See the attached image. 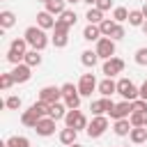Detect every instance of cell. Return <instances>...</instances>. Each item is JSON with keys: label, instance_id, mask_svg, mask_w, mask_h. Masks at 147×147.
<instances>
[{"label": "cell", "instance_id": "obj_15", "mask_svg": "<svg viewBox=\"0 0 147 147\" xmlns=\"http://www.w3.org/2000/svg\"><path fill=\"white\" fill-rule=\"evenodd\" d=\"M39 119H41V115H39V113H37L32 106H30V108H28V110L21 115V124H23V126H30V129H34Z\"/></svg>", "mask_w": 147, "mask_h": 147}, {"label": "cell", "instance_id": "obj_6", "mask_svg": "<svg viewBox=\"0 0 147 147\" xmlns=\"http://www.w3.org/2000/svg\"><path fill=\"white\" fill-rule=\"evenodd\" d=\"M67 44H69V28L62 21H55V28H53V46L55 48H64Z\"/></svg>", "mask_w": 147, "mask_h": 147}, {"label": "cell", "instance_id": "obj_4", "mask_svg": "<svg viewBox=\"0 0 147 147\" xmlns=\"http://www.w3.org/2000/svg\"><path fill=\"white\" fill-rule=\"evenodd\" d=\"M106 129H108V117H106V115H94L85 131H87L90 138H101V136L106 133Z\"/></svg>", "mask_w": 147, "mask_h": 147}, {"label": "cell", "instance_id": "obj_20", "mask_svg": "<svg viewBox=\"0 0 147 147\" xmlns=\"http://www.w3.org/2000/svg\"><path fill=\"white\" fill-rule=\"evenodd\" d=\"M76 138H78V131H76V129H71V126H67V129H62V131H60V142H62V145H67V147H69V145H74V142H76Z\"/></svg>", "mask_w": 147, "mask_h": 147}, {"label": "cell", "instance_id": "obj_43", "mask_svg": "<svg viewBox=\"0 0 147 147\" xmlns=\"http://www.w3.org/2000/svg\"><path fill=\"white\" fill-rule=\"evenodd\" d=\"M140 28H142V32H145V34H147V18H145V23H142V25H140Z\"/></svg>", "mask_w": 147, "mask_h": 147}, {"label": "cell", "instance_id": "obj_12", "mask_svg": "<svg viewBox=\"0 0 147 147\" xmlns=\"http://www.w3.org/2000/svg\"><path fill=\"white\" fill-rule=\"evenodd\" d=\"M11 76H14V80H16V83H28V80H30V76H32V67H30V64H25V62L14 64Z\"/></svg>", "mask_w": 147, "mask_h": 147}, {"label": "cell", "instance_id": "obj_22", "mask_svg": "<svg viewBox=\"0 0 147 147\" xmlns=\"http://www.w3.org/2000/svg\"><path fill=\"white\" fill-rule=\"evenodd\" d=\"M14 23H16V16H14V11H9V9H2V11H0V30H9Z\"/></svg>", "mask_w": 147, "mask_h": 147}, {"label": "cell", "instance_id": "obj_17", "mask_svg": "<svg viewBox=\"0 0 147 147\" xmlns=\"http://www.w3.org/2000/svg\"><path fill=\"white\" fill-rule=\"evenodd\" d=\"M131 129H133V124L129 122V117H124V119H115V124H113V131H115V136H119V138L129 136Z\"/></svg>", "mask_w": 147, "mask_h": 147}, {"label": "cell", "instance_id": "obj_40", "mask_svg": "<svg viewBox=\"0 0 147 147\" xmlns=\"http://www.w3.org/2000/svg\"><path fill=\"white\" fill-rule=\"evenodd\" d=\"M124 34H126V32H124V28H122V25L117 23V25H115V30H113V34H110V39L119 41V39H124Z\"/></svg>", "mask_w": 147, "mask_h": 147}, {"label": "cell", "instance_id": "obj_47", "mask_svg": "<svg viewBox=\"0 0 147 147\" xmlns=\"http://www.w3.org/2000/svg\"><path fill=\"white\" fill-rule=\"evenodd\" d=\"M0 147H7V142H2V145H0Z\"/></svg>", "mask_w": 147, "mask_h": 147}, {"label": "cell", "instance_id": "obj_30", "mask_svg": "<svg viewBox=\"0 0 147 147\" xmlns=\"http://www.w3.org/2000/svg\"><path fill=\"white\" fill-rule=\"evenodd\" d=\"M115 25H117V21H113V18H103V21L99 23V30H101L103 37H110L113 30H115Z\"/></svg>", "mask_w": 147, "mask_h": 147}, {"label": "cell", "instance_id": "obj_1", "mask_svg": "<svg viewBox=\"0 0 147 147\" xmlns=\"http://www.w3.org/2000/svg\"><path fill=\"white\" fill-rule=\"evenodd\" d=\"M23 37H25V41L30 44V48H34V51H44V48L48 46L46 30L39 28V25H30V28L23 32Z\"/></svg>", "mask_w": 147, "mask_h": 147}, {"label": "cell", "instance_id": "obj_46", "mask_svg": "<svg viewBox=\"0 0 147 147\" xmlns=\"http://www.w3.org/2000/svg\"><path fill=\"white\" fill-rule=\"evenodd\" d=\"M69 147H83V145H78V142H74V145H69Z\"/></svg>", "mask_w": 147, "mask_h": 147}, {"label": "cell", "instance_id": "obj_28", "mask_svg": "<svg viewBox=\"0 0 147 147\" xmlns=\"http://www.w3.org/2000/svg\"><path fill=\"white\" fill-rule=\"evenodd\" d=\"M142 23H145V14H142V9H131V11H129V25L140 28Z\"/></svg>", "mask_w": 147, "mask_h": 147}, {"label": "cell", "instance_id": "obj_16", "mask_svg": "<svg viewBox=\"0 0 147 147\" xmlns=\"http://www.w3.org/2000/svg\"><path fill=\"white\" fill-rule=\"evenodd\" d=\"M55 21H57V18H53V14L46 11V9L37 14V25L44 28V30H53V28H55Z\"/></svg>", "mask_w": 147, "mask_h": 147}, {"label": "cell", "instance_id": "obj_41", "mask_svg": "<svg viewBox=\"0 0 147 147\" xmlns=\"http://www.w3.org/2000/svg\"><path fill=\"white\" fill-rule=\"evenodd\" d=\"M94 7H99L101 11H108L110 7H113V0H96V5Z\"/></svg>", "mask_w": 147, "mask_h": 147}, {"label": "cell", "instance_id": "obj_49", "mask_svg": "<svg viewBox=\"0 0 147 147\" xmlns=\"http://www.w3.org/2000/svg\"><path fill=\"white\" fill-rule=\"evenodd\" d=\"M142 2H147V0H142Z\"/></svg>", "mask_w": 147, "mask_h": 147}, {"label": "cell", "instance_id": "obj_38", "mask_svg": "<svg viewBox=\"0 0 147 147\" xmlns=\"http://www.w3.org/2000/svg\"><path fill=\"white\" fill-rule=\"evenodd\" d=\"M60 90H62V99H64V96H71V94L78 92V87H74V83H64Z\"/></svg>", "mask_w": 147, "mask_h": 147}, {"label": "cell", "instance_id": "obj_45", "mask_svg": "<svg viewBox=\"0 0 147 147\" xmlns=\"http://www.w3.org/2000/svg\"><path fill=\"white\" fill-rule=\"evenodd\" d=\"M83 2H87V5H96V0H83Z\"/></svg>", "mask_w": 147, "mask_h": 147}, {"label": "cell", "instance_id": "obj_19", "mask_svg": "<svg viewBox=\"0 0 147 147\" xmlns=\"http://www.w3.org/2000/svg\"><path fill=\"white\" fill-rule=\"evenodd\" d=\"M103 34H101V30H99V25H94V23H87L85 25V30H83V39L85 41H99Z\"/></svg>", "mask_w": 147, "mask_h": 147}, {"label": "cell", "instance_id": "obj_31", "mask_svg": "<svg viewBox=\"0 0 147 147\" xmlns=\"http://www.w3.org/2000/svg\"><path fill=\"white\" fill-rule=\"evenodd\" d=\"M7 147H30V140L25 136H11L7 138Z\"/></svg>", "mask_w": 147, "mask_h": 147}, {"label": "cell", "instance_id": "obj_2", "mask_svg": "<svg viewBox=\"0 0 147 147\" xmlns=\"http://www.w3.org/2000/svg\"><path fill=\"white\" fill-rule=\"evenodd\" d=\"M28 41H25V37L23 39H14L11 44H9V51H7V60L11 62V64H21L23 60H25V53H28Z\"/></svg>", "mask_w": 147, "mask_h": 147}, {"label": "cell", "instance_id": "obj_14", "mask_svg": "<svg viewBox=\"0 0 147 147\" xmlns=\"http://www.w3.org/2000/svg\"><path fill=\"white\" fill-rule=\"evenodd\" d=\"M113 108H115V103H113L108 96H103V99H96V101H92V106H90L92 115H106V113H110Z\"/></svg>", "mask_w": 147, "mask_h": 147}, {"label": "cell", "instance_id": "obj_9", "mask_svg": "<svg viewBox=\"0 0 147 147\" xmlns=\"http://www.w3.org/2000/svg\"><path fill=\"white\" fill-rule=\"evenodd\" d=\"M101 71H103L108 78H113V76H117V74H122V71H124V60H122V57H110V60H103Z\"/></svg>", "mask_w": 147, "mask_h": 147}, {"label": "cell", "instance_id": "obj_35", "mask_svg": "<svg viewBox=\"0 0 147 147\" xmlns=\"http://www.w3.org/2000/svg\"><path fill=\"white\" fill-rule=\"evenodd\" d=\"M14 83H16V80H14L11 71H9V74H0V87H2V90H9Z\"/></svg>", "mask_w": 147, "mask_h": 147}, {"label": "cell", "instance_id": "obj_21", "mask_svg": "<svg viewBox=\"0 0 147 147\" xmlns=\"http://www.w3.org/2000/svg\"><path fill=\"white\" fill-rule=\"evenodd\" d=\"M46 5V11H51L53 16H60L64 9H67V0H48V2H44Z\"/></svg>", "mask_w": 147, "mask_h": 147}, {"label": "cell", "instance_id": "obj_5", "mask_svg": "<svg viewBox=\"0 0 147 147\" xmlns=\"http://www.w3.org/2000/svg\"><path fill=\"white\" fill-rule=\"evenodd\" d=\"M64 124L67 126H71V129H76V131H80V129H87V117L78 110V108H74V110H67V115H64Z\"/></svg>", "mask_w": 147, "mask_h": 147}, {"label": "cell", "instance_id": "obj_48", "mask_svg": "<svg viewBox=\"0 0 147 147\" xmlns=\"http://www.w3.org/2000/svg\"><path fill=\"white\" fill-rule=\"evenodd\" d=\"M39 2H48V0H39Z\"/></svg>", "mask_w": 147, "mask_h": 147}, {"label": "cell", "instance_id": "obj_37", "mask_svg": "<svg viewBox=\"0 0 147 147\" xmlns=\"http://www.w3.org/2000/svg\"><path fill=\"white\" fill-rule=\"evenodd\" d=\"M133 60H136V64H140V67H147V48H138Z\"/></svg>", "mask_w": 147, "mask_h": 147}, {"label": "cell", "instance_id": "obj_29", "mask_svg": "<svg viewBox=\"0 0 147 147\" xmlns=\"http://www.w3.org/2000/svg\"><path fill=\"white\" fill-rule=\"evenodd\" d=\"M23 62H25V64H30V67H39V64H41V51H34V48H32V51H28Z\"/></svg>", "mask_w": 147, "mask_h": 147}, {"label": "cell", "instance_id": "obj_10", "mask_svg": "<svg viewBox=\"0 0 147 147\" xmlns=\"http://www.w3.org/2000/svg\"><path fill=\"white\" fill-rule=\"evenodd\" d=\"M34 131H37V136H41V138H48V136H53L55 133V119L53 117H41L39 122H37V126H34Z\"/></svg>", "mask_w": 147, "mask_h": 147}, {"label": "cell", "instance_id": "obj_27", "mask_svg": "<svg viewBox=\"0 0 147 147\" xmlns=\"http://www.w3.org/2000/svg\"><path fill=\"white\" fill-rule=\"evenodd\" d=\"M57 21H62V23H64L67 28H74L78 18H76V11H74V9H64V11H62V14L57 16Z\"/></svg>", "mask_w": 147, "mask_h": 147}, {"label": "cell", "instance_id": "obj_24", "mask_svg": "<svg viewBox=\"0 0 147 147\" xmlns=\"http://www.w3.org/2000/svg\"><path fill=\"white\" fill-rule=\"evenodd\" d=\"M67 106L64 103H60V101H55V103H51V113H48V117H53L55 122L57 119H64V115H67Z\"/></svg>", "mask_w": 147, "mask_h": 147}, {"label": "cell", "instance_id": "obj_18", "mask_svg": "<svg viewBox=\"0 0 147 147\" xmlns=\"http://www.w3.org/2000/svg\"><path fill=\"white\" fill-rule=\"evenodd\" d=\"M96 90L101 92V96H110V94H115V92H117V83H115L113 78H108V76H106V78L96 85Z\"/></svg>", "mask_w": 147, "mask_h": 147}, {"label": "cell", "instance_id": "obj_33", "mask_svg": "<svg viewBox=\"0 0 147 147\" xmlns=\"http://www.w3.org/2000/svg\"><path fill=\"white\" fill-rule=\"evenodd\" d=\"M64 106H67L69 110L78 108V106H80V92H76V94H71V96H64Z\"/></svg>", "mask_w": 147, "mask_h": 147}, {"label": "cell", "instance_id": "obj_44", "mask_svg": "<svg viewBox=\"0 0 147 147\" xmlns=\"http://www.w3.org/2000/svg\"><path fill=\"white\" fill-rule=\"evenodd\" d=\"M142 14H145V18H147V2L142 5Z\"/></svg>", "mask_w": 147, "mask_h": 147}, {"label": "cell", "instance_id": "obj_11", "mask_svg": "<svg viewBox=\"0 0 147 147\" xmlns=\"http://www.w3.org/2000/svg\"><path fill=\"white\" fill-rule=\"evenodd\" d=\"M131 113H133V103L124 99V101H119V103H115V108H113V110H110L108 115H110L113 119H124V117H129Z\"/></svg>", "mask_w": 147, "mask_h": 147}, {"label": "cell", "instance_id": "obj_8", "mask_svg": "<svg viewBox=\"0 0 147 147\" xmlns=\"http://www.w3.org/2000/svg\"><path fill=\"white\" fill-rule=\"evenodd\" d=\"M96 78H94V74H83L80 76V80H78V92H80V96H92V92L96 90Z\"/></svg>", "mask_w": 147, "mask_h": 147}, {"label": "cell", "instance_id": "obj_25", "mask_svg": "<svg viewBox=\"0 0 147 147\" xmlns=\"http://www.w3.org/2000/svg\"><path fill=\"white\" fill-rule=\"evenodd\" d=\"M129 138H131V142H136V145L145 142V140H147V126H133L131 133H129Z\"/></svg>", "mask_w": 147, "mask_h": 147}, {"label": "cell", "instance_id": "obj_32", "mask_svg": "<svg viewBox=\"0 0 147 147\" xmlns=\"http://www.w3.org/2000/svg\"><path fill=\"white\" fill-rule=\"evenodd\" d=\"M113 21H117V23L129 21V9H126V7H115V9H113Z\"/></svg>", "mask_w": 147, "mask_h": 147}, {"label": "cell", "instance_id": "obj_3", "mask_svg": "<svg viewBox=\"0 0 147 147\" xmlns=\"http://www.w3.org/2000/svg\"><path fill=\"white\" fill-rule=\"evenodd\" d=\"M117 94L126 101H136L140 96V87H136L133 80H129V78H119L117 80Z\"/></svg>", "mask_w": 147, "mask_h": 147}, {"label": "cell", "instance_id": "obj_42", "mask_svg": "<svg viewBox=\"0 0 147 147\" xmlns=\"http://www.w3.org/2000/svg\"><path fill=\"white\" fill-rule=\"evenodd\" d=\"M140 99H145V101H147V80L140 85Z\"/></svg>", "mask_w": 147, "mask_h": 147}, {"label": "cell", "instance_id": "obj_36", "mask_svg": "<svg viewBox=\"0 0 147 147\" xmlns=\"http://www.w3.org/2000/svg\"><path fill=\"white\" fill-rule=\"evenodd\" d=\"M129 122L133 126H145V113H131L129 115Z\"/></svg>", "mask_w": 147, "mask_h": 147}, {"label": "cell", "instance_id": "obj_39", "mask_svg": "<svg viewBox=\"0 0 147 147\" xmlns=\"http://www.w3.org/2000/svg\"><path fill=\"white\" fill-rule=\"evenodd\" d=\"M131 103H133V113H145V110H147V101L140 99V96H138L136 101H131Z\"/></svg>", "mask_w": 147, "mask_h": 147}, {"label": "cell", "instance_id": "obj_26", "mask_svg": "<svg viewBox=\"0 0 147 147\" xmlns=\"http://www.w3.org/2000/svg\"><path fill=\"white\" fill-rule=\"evenodd\" d=\"M85 18H87V23L99 25V23L103 21V11H101L99 7H90V9H87V14H85Z\"/></svg>", "mask_w": 147, "mask_h": 147}, {"label": "cell", "instance_id": "obj_13", "mask_svg": "<svg viewBox=\"0 0 147 147\" xmlns=\"http://www.w3.org/2000/svg\"><path fill=\"white\" fill-rule=\"evenodd\" d=\"M60 96H62V90L55 87V85H46V87L39 90V99L46 101V103H55V101H60Z\"/></svg>", "mask_w": 147, "mask_h": 147}, {"label": "cell", "instance_id": "obj_23", "mask_svg": "<svg viewBox=\"0 0 147 147\" xmlns=\"http://www.w3.org/2000/svg\"><path fill=\"white\" fill-rule=\"evenodd\" d=\"M99 60H101V57L96 55V51H83V53H80V62H83V67L94 69V64H96Z\"/></svg>", "mask_w": 147, "mask_h": 147}, {"label": "cell", "instance_id": "obj_34", "mask_svg": "<svg viewBox=\"0 0 147 147\" xmlns=\"http://www.w3.org/2000/svg\"><path fill=\"white\" fill-rule=\"evenodd\" d=\"M21 103H23V101H21V96H14V94L5 99V108H9V110H18V108H21Z\"/></svg>", "mask_w": 147, "mask_h": 147}, {"label": "cell", "instance_id": "obj_7", "mask_svg": "<svg viewBox=\"0 0 147 147\" xmlns=\"http://www.w3.org/2000/svg\"><path fill=\"white\" fill-rule=\"evenodd\" d=\"M96 55L101 57V60H110V57H115V39H110V37H101L99 41H96Z\"/></svg>", "mask_w": 147, "mask_h": 147}]
</instances>
